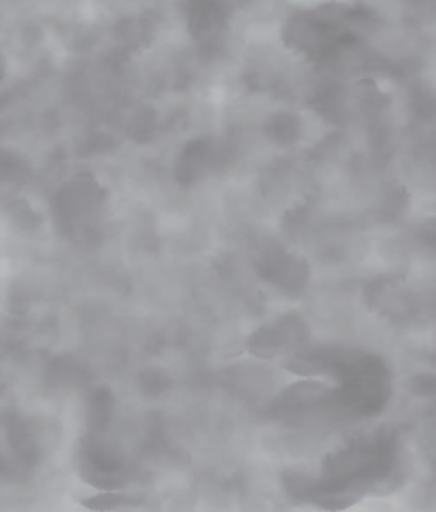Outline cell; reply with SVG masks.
Here are the masks:
<instances>
[{
  "label": "cell",
  "instance_id": "obj_3",
  "mask_svg": "<svg viewBox=\"0 0 436 512\" xmlns=\"http://www.w3.org/2000/svg\"><path fill=\"white\" fill-rule=\"evenodd\" d=\"M0 68H3V64H0ZM0 75H3V73H0Z\"/></svg>",
  "mask_w": 436,
  "mask_h": 512
},
{
  "label": "cell",
  "instance_id": "obj_2",
  "mask_svg": "<svg viewBox=\"0 0 436 512\" xmlns=\"http://www.w3.org/2000/svg\"><path fill=\"white\" fill-rule=\"evenodd\" d=\"M409 3H415V5H422V3H426V0H409Z\"/></svg>",
  "mask_w": 436,
  "mask_h": 512
},
{
  "label": "cell",
  "instance_id": "obj_1",
  "mask_svg": "<svg viewBox=\"0 0 436 512\" xmlns=\"http://www.w3.org/2000/svg\"><path fill=\"white\" fill-rule=\"evenodd\" d=\"M234 7V0H186V15L190 28L196 34H215L222 30L228 15Z\"/></svg>",
  "mask_w": 436,
  "mask_h": 512
}]
</instances>
